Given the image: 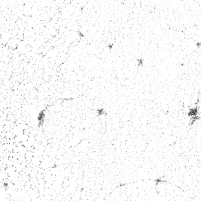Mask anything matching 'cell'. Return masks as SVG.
Segmentation results:
<instances>
[{
  "mask_svg": "<svg viewBox=\"0 0 201 201\" xmlns=\"http://www.w3.org/2000/svg\"><path fill=\"white\" fill-rule=\"evenodd\" d=\"M166 182H167L166 180H164V179H163L162 178H156V179H155V180H154V182L155 183V185H156V187H158L159 185L162 184V183H164Z\"/></svg>",
  "mask_w": 201,
  "mask_h": 201,
  "instance_id": "6da1fadb",
  "label": "cell"
}]
</instances>
